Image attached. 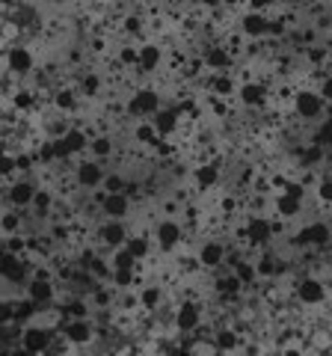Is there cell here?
Segmentation results:
<instances>
[{
	"label": "cell",
	"mask_w": 332,
	"mask_h": 356,
	"mask_svg": "<svg viewBox=\"0 0 332 356\" xmlns=\"http://www.w3.org/2000/svg\"><path fill=\"white\" fill-rule=\"evenodd\" d=\"M267 30H270V18H267V13H261V9H252V13L240 18V33L247 39H264Z\"/></svg>",
	"instance_id": "12"
},
{
	"label": "cell",
	"mask_w": 332,
	"mask_h": 356,
	"mask_svg": "<svg viewBox=\"0 0 332 356\" xmlns=\"http://www.w3.org/2000/svg\"><path fill=\"white\" fill-rule=\"evenodd\" d=\"M90 152H92V158H110L113 154V140L107 137V134H98V137H92V143H90Z\"/></svg>",
	"instance_id": "31"
},
{
	"label": "cell",
	"mask_w": 332,
	"mask_h": 356,
	"mask_svg": "<svg viewBox=\"0 0 332 356\" xmlns=\"http://www.w3.org/2000/svg\"><path fill=\"white\" fill-rule=\"evenodd\" d=\"M13 104H15V107H21V110L30 107V104H33V92H30V89H21V92H15Z\"/></svg>",
	"instance_id": "49"
},
{
	"label": "cell",
	"mask_w": 332,
	"mask_h": 356,
	"mask_svg": "<svg viewBox=\"0 0 332 356\" xmlns=\"http://www.w3.org/2000/svg\"><path fill=\"white\" fill-rule=\"evenodd\" d=\"M137 255L131 252L128 247H119V250H113V259H110V264H113V270L116 267H137Z\"/></svg>",
	"instance_id": "37"
},
{
	"label": "cell",
	"mask_w": 332,
	"mask_h": 356,
	"mask_svg": "<svg viewBox=\"0 0 332 356\" xmlns=\"http://www.w3.org/2000/svg\"><path fill=\"white\" fill-rule=\"evenodd\" d=\"M211 92H214V95H219V98H226V95L235 92V81H231V77H226L223 72H219V74H214V81H211Z\"/></svg>",
	"instance_id": "36"
},
{
	"label": "cell",
	"mask_w": 332,
	"mask_h": 356,
	"mask_svg": "<svg viewBox=\"0 0 332 356\" xmlns=\"http://www.w3.org/2000/svg\"><path fill=\"white\" fill-rule=\"evenodd\" d=\"M51 205H53V193H51V191H45V187H39V193H36V202H33V208H36L39 214H48Z\"/></svg>",
	"instance_id": "42"
},
{
	"label": "cell",
	"mask_w": 332,
	"mask_h": 356,
	"mask_svg": "<svg viewBox=\"0 0 332 356\" xmlns=\"http://www.w3.org/2000/svg\"><path fill=\"white\" fill-rule=\"evenodd\" d=\"M238 98L243 107H264V102H267V86L258 81H247V83H240Z\"/></svg>",
	"instance_id": "19"
},
{
	"label": "cell",
	"mask_w": 332,
	"mask_h": 356,
	"mask_svg": "<svg viewBox=\"0 0 332 356\" xmlns=\"http://www.w3.org/2000/svg\"><path fill=\"white\" fill-rule=\"evenodd\" d=\"M231 270L238 273V280H240L243 285H256V280H261V276H258V264L243 261V259H240L235 267H231Z\"/></svg>",
	"instance_id": "30"
},
{
	"label": "cell",
	"mask_w": 332,
	"mask_h": 356,
	"mask_svg": "<svg viewBox=\"0 0 332 356\" xmlns=\"http://www.w3.org/2000/svg\"><path fill=\"white\" fill-rule=\"evenodd\" d=\"M276 235V226L267 220V217H249L247 229H243V238H247V243H252V247H267V243L273 241Z\"/></svg>",
	"instance_id": "5"
},
{
	"label": "cell",
	"mask_w": 332,
	"mask_h": 356,
	"mask_svg": "<svg viewBox=\"0 0 332 356\" xmlns=\"http://www.w3.org/2000/svg\"><path fill=\"white\" fill-rule=\"evenodd\" d=\"M125 30H128V33H142V21H140L137 15H128V18H125Z\"/></svg>",
	"instance_id": "51"
},
{
	"label": "cell",
	"mask_w": 332,
	"mask_h": 356,
	"mask_svg": "<svg viewBox=\"0 0 332 356\" xmlns=\"http://www.w3.org/2000/svg\"><path fill=\"white\" fill-rule=\"evenodd\" d=\"M160 303H163V288L160 285H142L140 288V306L142 309L154 312V309H160Z\"/></svg>",
	"instance_id": "26"
},
{
	"label": "cell",
	"mask_w": 332,
	"mask_h": 356,
	"mask_svg": "<svg viewBox=\"0 0 332 356\" xmlns=\"http://www.w3.org/2000/svg\"><path fill=\"white\" fill-rule=\"evenodd\" d=\"M104 191L107 193H128V181H125V178H122V175H107L104 178Z\"/></svg>",
	"instance_id": "41"
},
{
	"label": "cell",
	"mask_w": 332,
	"mask_h": 356,
	"mask_svg": "<svg viewBox=\"0 0 332 356\" xmlns=\"http://www.w3.org/2000/svg\"><path fill=\"white\" fill-rule=\"evenodd\" d=\"M238 208V202H235V199H231V196H226L223 199V211H226V214H231V211H235Z\"/></svg>",
	"instance_id": "54"
},
{
	"label": "cell",
	"mask_w": 332,
	"mask_h": 356,
	"mask_svg": "<svg viewBox=\"0 0 332 356\" xmlns=\"http://www.w3.org/2000/svg\"><path fill=\"white\" fill-rule=\"evenodd\" d=\"M320 161H324V146L312 143V146L303 152V163H306V166H315V163H320Z\"/></svg>",
	"instance_id": "45"
},
{
	"label": "cell",
	"mask_w": 332,
	"mask_h": 356,
	"mask_svg": "<svg viewBox=\"0 0 332 356\" xmlns=\"http://www.w3.org/2000/svg\"><path fill=\"white\" fill-rule=\"evenodd\" d=\"M214 341H217V350H223V353H231V350L240 348L235 330H217V332H214Z\"/></svg>",
	"instance_id": "29"
},
{
	"label": "cell",
	"mask_w": 332,
	"mask_h": 356,
	"mask_svg": "<svg viewBox=\"0 0 332 356\" xmlns=\"http://www.w3.org/2000/svg\"><path fill=\"white\" fill-rule=\"evenodd\" d=\"M137 270H140V267H116V270H113V285H116V291H128V288H134Z\"/></svg>",
	"instance_id": "28"
},
{
	"label": "cell",
	"mask_w": 332,
	"mask_h": 356,
	"mask_svg": "<svg viewBox=\"0 0 332 356\" xmlns=\"http://www.w3.org/2000/svg\"><path fill=\"white\" fill-rule=\"evenodd\" d=\"M104 166L98 163V158L95 161H81L74 166V181L81 184V187H86V191H95V187H104Z\"/></svg>",
	"instance_id": "7"
},
{
	"label": "cell",
	"mask_w": 332,
	"mask_h": 356,
	"mask_svg": "<svg viewBox=\"0 0 332 356\" xmlns=\"http://www.w3.org/2000/svg\"><path fill=\"white\" fill-rule=\"evenodd\" d=\"M202 6H208V9H217V6H223V0H199Z\"/></svg>",
	"instance_id": "55"
},
{
	"label": "cell",
	"mask_w": 332,
	"mask_h": 356,
	"mask_svg": "<svg viewBox=\"0 0 332 356\" xmlns=\"http://www.w3.org/2000/svg\"><path fill=\"white\" fill-rule=\"evenodd\" d=\"M0 229H3V235H18V229H24V217L21 214H3V220H0Z\"/></svg>",
	"instance_id": "40"
},
{
	"label": "cell",
	"mask_w": 332,
	"mask_h": 356,
	"mask_svg": "<svg viewBox=\"0 0 332 356\" xmlns=\"http://www.w3.org/2000/svg\"><path fill=\"white\" fill-rule=\"evenodd\" d=\"M256 264H258V276H261V280H270V276H276V273L282 270L279 261H276L273 255H261V259H258Z\"/></svg>",
	"instance_id": "38"
},
{
	"label": "cell",
	"mask_w": 332,
	"mask_h": 356,
	"mask_svg": "<svg viewBox=\"0 0 332 356\" xmlns=\"http://www.w3.org/2000/svg\"><path fill=\"white\" fill-rule=\"evenodd\" d=\"M3 250L6 252H15V255H27L30 238H24V232H21V235H6L3 238Z\"/></svg>",
	"instance_id": "34"
},
{
	"label": "cell",
	"mask_w": 332,
	"mask_h": 356,
	"mask_svg": "<svg viewBox=\"0 0 332 356\" xmlns=\"http://www.w3.org/2000/svg\"><path fill=\"white\" fill-rule=\"evenodd\" d=\"M285 3H291V6H300V3H306V0H285Z\"/></svg>",
	"instance_id": "57"
},
{
	"label": "cell",
	"mask_w": 332,
	"mask_h": 356,
	"mask_svg": "<svg viewBox=\"0 0 332 356\" xmlns=\"http://www.w3.org/2000/svg\"><path fill=\"white\" fill-rule=\"evenodd\" d=\"M329 294V285L320 282L317 276H303L300 282H297V300H300L303 306H320Z\"/></svg>",
	"instance_id": "4"
},
{
	"label": "cell",
	"mask_w": 332,
	"mask_h": 356,
	"mask_svg": "<svg viewBox=\"0 0 332 356\" xmlns=\"http://www.w3.org/2000/svg\"><path fill=\"white\" fill-rule=\"evenodd\" d=\"M160 63H163V51H160V44H154V42H142L140 44V65L137 69L140 72H158L160 69Z\"/></svg>",
	"instance_id": "20"
},
{
	"label": "cell",
	"mask_w": 332,
	"mask_h": 356,
	"mask_svg": "<svg viewBox=\"0 0 332 356\" xmlns=\"http://www.w3.org/2000/svg\"><path fill=\"white\" fill-rule=\"evenodd\" d=\"M326 113H329V119H332V104H329V110H326Z\"/></svg>",
	"instance_id": "59"
},
{
	"label": "cell",
	"mask_w": 332,
	"mask_h": 356,
	"mask_svg": "<svg viewBox=\"0 0 332 356\" xmlns=\"http://www.w3.org/2000/svg\"><path fill=\"white\" fill-rule=\"evenodd\" d=\"M27 297L36 306H51L53 297H57V288H53V282L45 280V276H33V280H27Z\"/></svg>",
	"instance_id": "15"
},
{
	"label": "cell",
	"mask_w": 332,
	"mask_h": 356,
	"mask_svg": "<svg viewBox=\"0 0 332 356\" xmlns=\"http://www.w3.org/2000/svg\"><path fill=\"white\" fill-rule=\"evenodd\" d=\"M125 247L142 261V259H149V252H151V238H146V235H131Z\"/></svg>",
	"instance_id": "32"
},
{
	"label": "cell",
	"mask_w": 332,
	"mask_h": 356,
	"mask_svg": "<svg viewBox=\"0 0 332 356\" xmlns=\"http://www.w3.org/2000/svg\"><path fill=\"white\" fill-rule=\"evenodd\" d=\"M240 288H243V282L238 280V273H235V270H231L229 276H219V280L214 282V291H217L219 297H226V300H238Z\"/></svg>",
	"instance_id": "23"
},
{
	"label": "cell",
	"mask_w": 332,
	"mask_h": 356,
	"mask_svg": "<svg viewBox=\"0 0 332 356\" xmlns=\"http://www.w3.org/2000/svg\"><path fill=\"white\" fill-rule=\"evenodd\" d=\"M282 193H288V196H294V199H303V196H306V187H303V184H297V181H285V187H282Z\"/></svg>",
	"instance_id": "48"
},
{
	"label": "cell",
	"mask_w": 332,
	"mask_h": 356,
	"mask_svg": "<svg viewBox=\"0 0 332 356\" xmlns=\"http://www.w3.org/2000/svg\"><path fill=\"white\" fill-rule=\"evenodd\" d=\"M300 243H306V247H326V243H332V226L324 220L317 222H308V226L300 229V238H297Z\"/></svg>",
	"instance_id": "11"
},
{
	"label": "cell",
	"mask_w": 332,
	"mask_h": 356,
	"mask_svg": "<svg viewBox=\"0 0 332 356\" xmlns=\"http://www.w3.org/2000/svg\"><path fill=\"white\" fill-rule=\"evenodd\" d=\"M317 199H320V202H326V205H332V178L326 175V178H320V181H317Z\"/></svg>",
	"instance_id": "46"
},
{
	"label": "cell",
	"mask_w": 332,
	"mask_h": 356,
	"mask_svg": "<svg viewBox=\"0 0 332 356\" xmlns=\"http://www.w3.org/2000/svg\"><path fill=\"white\" fill-rule=\"evenodd\" d=\"M226 259H229V250L223 241H205L202 250H199V261H202V267H211V270L226 264Z\"/></svg>",
	"instance_id": "18"
},
{
	"label": "cell",
	"mask_w": 332,
	"mask_h": 356,
	"mask_svg": "<svg viewBox=\"0 0 332 356\" xmlns=\"http://www.w3.org/2000/svg\"><path fill=\"white\" fill-rule=\"evenodd\" d=\"M151 122L160 137H169V134H175V128H179V110H158Z\"/></svg>",
	"instance_id": "24"
},
{
	"label": "cell",
	"mask_w": 332,
	"mask_h": 356,
	"mask_svg": "<svg viewBox=\"0 0 332 356\" xmlns=\"http://www.w3.org/2000/svg\"><path fill=\"white\" fill-rule=\"evenodd\" d=\"M119 65H140V48L125 44V48L119 51Z\"/></svg>",
	"instance_id": "44"
},
{
	"label": "cell",
	"mask_w": 332,
	"mask_h": 356,
	"mask_svg": "<svg viewBox=\"0 0 332 356\" xmlns=\"http://www.w3.org/2000/svg\"><path fill=\"white\" fill-rule=\"evenodd\" d=\"M317 92L324 95V102H326V104H332V77H326V81H324V86H320Z\"/></svg>",
	"instance_id": "53"
},
{
	"label": "cell",
	"mask_w": 332,
	"mask_h": 356,
	"mask_svg": "<svg viewBox=\"0 0 332 356\" xmlns=\"http://www.w3.org/2000/svg\"><path fill=\"white\" fill-rule=\"evenodd\" d=\"M63 315H69V318H90V306H86L83 297H72V300H65Z\"/></svg>",
	"instance_id": "33"
},
{
	"label": "cell",
	"mask_w": 332,
	"mask_h": 356,
	"mask_svg": "<svg viewBox=\"0 0 332 356\" xmlns=\"http://www.w3.org/2000/svg\"><path fill=\"white\" fill-rule=\"evenodd\" d=\"M81 92H83V98H95L98 92H101V77H98L95 72H90L81 81Z\"/></svg>",
	"instance_id": "39"
},
{
	"label": "cell",
	"mask_w": 332,
	"mask_h": 356,
	"mask_svg": "<svg viewBox=\"0 0 332 356\" xmlns=\"http://www.w3.org/2000/svg\"><path fill=\"white\" fill-rule=\"evenodd\" d=\"M36 193H39V187L27 181V178H21V181L6 187V199H9V205H15V208H30L36 202Z\"/></svg>",
	"instance_id": "14"
},
{
	"label": "cell",
	"mask_w": 332,
	"mask_h": 356,
	"mask_svg": "<svg viewBox=\"0 0 332 356\" xmlns=\"http://www.w3.org/2000/svg\"><path fill=\"white\" fill-rule=\"evenodd\" d=\"M175 330L179 332H196L199 327H202V306L199 303H193V300H184V303L175 309Z\"/></svg>",
	"instance_id": "6"
},
{
	"label": "cell",
	"mask_w": 332,
	"mask_h": 356,
	"mask_svg": "<svg viewBox=\"0 0 332 356\" xmlns=\"http://www.w3.org/2000/svg\"><path fill=\"white\" fill-rule=\"evenodd\" d=\"M160 110V92L158 89H137L134 95L128 98V113L134 116V119H146V116H154Z\"/></svg>",
	"instance_id": "1"
},
{
	"label": "cell",
	"mask_w": 332,
	"mask_h": 356,
	"mask_svg": "<svg viewBox=\"0 0 332 356\" xmlns=\"http://www.w3.org/2000/svg\"><path fill=\"white\" fill-rule=\"evenodd\" d=\"M294 110L300 119H317L326 110V102L317 89H297L294 92Z\"/></svg>",
	"instance_id": "3"
},
{
	"label": "cell",
	"mask_w": 332,
	"mask_h": 356,
	"mask_svg": "<svg viewBox=\"0 0 332 356\" xmlns=\"http://www.w3.org/2000/svg\"><path fill=\"white\" fill-rule=\"evenodd\" d=\"M193 178H196V187H202V191H211V187L219 184V166L214 161L199 163L196 170H193Z\"/></svg>",
	"instance_id": "21"
},
{
	"label": "cell",
	"mask_w": 332,
	"mask_h": 356,
	"mask_svg": "<svg viewBox=\"0 0 332 356\" xmlns=\"http://www.w3.org/2000/svg\"><path fill=\"white\" fill-rule=\"evenodd\" d=\"M63 339L69 344L83 348V344H90L95 339V327L90 324V318H69V324L63 327Z\"/></svg>",
	"instance_id": "9"
},
{
	"label": "cell",
	"mask_w": 332,
	"mask_h": 356,
	"mask_svg": "<svg viewBox=\"0 0 332 356\" xmlns=\"http://www.w3.org/2000/svg\"><path fill=\"white\" fill-rule=\"evenodd\" d=\"M243 0H223V6H240Z\"/></svg>",
	"instance_id": "56"
},
{
	"label": "cell",
	"mask_w": 332,
	"mask_h": 356,
	"mask_svg": "<svg viewBox=\"0 0 332 356\" xmlns=\"http://www.w3.org/2000/svg\"><path fill=\"white\" fill-rule=\"evenodd\" d=\"M279 0H249V6L252 9H261V13H267V9H273Z\"/></svg>",
	"instance_id": "52"
},
{
	"label": "cell",
	"mask_w": 332,
	"mask_h": 356,
	"mask_svg": "<svg viewBox=\"0 0 332 356\" xmlns=\"http://www.w3.org/2000/svg\"><path fill=\"white\" fill-rule=\"evenodd\" d=\"M33 65H36V57H33V48H27V44H15V48L6 51V69H9V74L24 77V74L33 72Z\"/></svg>",
	"instance_id": "8"
},
{
	"label": "cell",
	"mask_w": 332,
	"mask_h": 356,
	"mask_svg": "<svg viewBox=\"0 0 332 356\" xmlns=\"http://www.w3.org/2000/svg\"><path fill=\"white\" fill-rule=\"evenodd\" d=\"M51 341H53V332L48 327L30 324V327H24V332H21V353H33V356L48 353Z\"/></svg>",
	"instance_id": "2"
},
{
	"label": "cell",
	"mask_w": 332,
	"mask_h": 356,
	"mask_svg": "<svg viewBox=\"0 0 332 356\" xmlns=\"http://www.w3.org/2000/svg\"><path fill=\"white\" fill-rule=\"evenodd\" d=\"M101 214L107 220H125L131 214V196L128 193H107L101 199Z\"/></svg>",
	"instance_id": "16"
},
{
	"label": "cell",
	"mask_w": 332,
	"mask_h": 356,
	"mask_svg": "<svg viewBox=\"0 0 332 356\" xmlns=\"http://www.w3.org/2000/svg\"><path fill=\"white\" fill-rule=\"evenodd\" d=\"M285 30H288L285 18H270V30H267V36H285Z\"/></svg>",
	"instance_id": "50"
},
{
	"label": "cell",
	"mask_w": 332,
	"mask_h": 356,
	"mask_svg": "<svg viewBox=\"0 0 332 356\" xmlns=\"http://www.w3.org/2000/svg\"><path fill=\"white\" fill-rule=\"evenodd\" d=\"M315 143H317V146H324V149H332V119H326L324 125L317 128Z\"/></svg>",
	"instance_id": "43"
},
{
	"label": "cell",
	"mask_w": 332,
	"mask_h": 356,
	"mask_svg": "<svg viewBox=\"0 0 332 356\" xmlns=\"http://www.w3.org/2000/svg\"><path fill=\"white\" fill-rule=\"evenodd\" d=\"M98 238H101V243L104 247H110V250H119V247H125L128 243V238H131V232H128V226L122 220H107L101 229H98Z\"/></svg>",
	"instance_id": "13"
},
{
	"label": "cell",
	"mask_w": 332,
	"mask_h": 356,
	"mask_svg": "<svg viewBox=\"0 0 332 356\" xmlns=\"http://www.w3.org/2000/svg\"><path fill=\"white\" fill-rule=\"evenodd\" d=\"M300 211H303V199H294V196H288V193L276 196V214H279L282 220H294Z\"/></svg>",
	"instance_id": "25"
},
{
	"label": "cell",
	"mask_w": 332,
	"mask_h": 356,
	"mask_svg": "<svg viewBox=\"0 0 332 356\" xmlns=\"http://www.w3.org/2000/svg\"><path fill=\"white\" fill-rule=\"evenodd\" d=\"M15 170H18V158H15V154H13V152H9V149H6V154H3V161H0V172H3V175L9 178V175H13V172H15Z\"/></svg>",
	"instance_id": "47"
},
{
	"label": "cell",
	"mask_w": 332,
	"mask_h": 356,
	"mask_svg": "<svg viewBox=\"0 0 332 356\" xmlns=\"http://www.w3.org/2000/svg\"><path fill=\"white\" fill-rule=\"evenodd\" d=\"M18 3V0H3V6H15Z\"/></svg>",
	"instance_id": "58"
},
{
	"label": "cell",
	"mask_w": 332,
	"mask_h": 356,
	"mask_svg": "<svg viewBox=\"0 0 332 356\" xmlns=\"http://www.w3.org/2000/svg\"><path fill=\"white\" fill-rule=\"evenodd\" d=\"M60 137H63V143H65V149H69L72 154H81V152H86V149H90V137H86V134L81 131V128H65L63 134H60Z\"/></svg>",
	"instance_id": "22"
},
{
	"label": "cell",
	"mask_w": 332,
	"mask_h": 356,
	"mask_svg": "<svg viewBox=\"0 0 332 356\" xmlns=\"http://www.w3.org/2000/svg\"><path fill=\"white\" fill-rule=\"evenodd\" d=\"M160 134H158V128H154V122L151 125H137V131H134V140L137 143H142V146H158V140Z\"/></svg>",
	"instance_id": "35"
},
{
	"label": "cell",
	"mask_w": 332,
	"mask_h": 356,
	"mask_svg": "<svg viewBox=\"0 0 332 356\" xmlns=\"http://www.w3.org/2000/svg\"><path fill=\"white\" fill-rule=\"evenodd\" d=\"M202 63H205V69H211V72H226V69H231L235 57H231V51L223 48V44H211V48H205Z\"/></svg>",
	"instance_id": "17"
},
{
	"label": "cell",
	"mask_w": 332,
	"mask_h": 356,
	"mask_svg": "<svg viewBox=\"0 0 332 356\" xmlns=\"http://www.w3.org/2000/svg\"><path fill=\"white\" fill-rule=\"evenodd\" d=\"M326 285H329V294H332V280H329V282H326Z\"/></svg>",
	"instance_id": "60"
},
{
	"label": "cell",
	"mask_w": 332,
	"mask_h": 356,
	"mask_svg": "<svg viewBox=\"0 0 332 356\" xmlns=\"http://www.w3.org/2000/svg\"><path fill=\"white\" fill-rule=\"evenodd\" d=\"M181 238H184V232L175 220H160L158 226H154V243H158L163 252H172L181 243Z\"/></svg>",
	"instance_id": "10"
},
{
	"label": "cell",
	"mask_w": 332,
	"mask_h": 356,
	"mask_svg": "<svg viewBox=\"0 0 332 356\" xmlns=\"http://www.w3.org/2000/svg\"><path fill=\"white\" fill-rule=\"evenodd\" d=\"M72 3H81V0H72Z\"/></svg>",
	"instance_id": "61"
},
{
	"label": "cell",
	"mask_w": 332,
	"mask_h": 356,
	"mask_svg": "<svg viewBox=\"0 0 332 356\" xmlns=\"http://www.w3.org/2000/svg\"><path fill=\"white\" fill-rule=\"evenodd\" d=\"M53 107L60 110V113H74L77 110V95H74V89L72 86H63L53 92Z\"/></svg>",
	"instance_id": "27"
}]
</instances>
